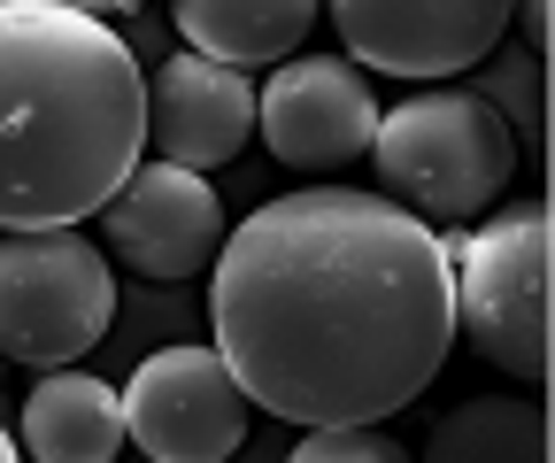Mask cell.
Masks as SVG:
<instances>
[{"label":"cell","instance_id":"6da1fadb","mask_svg":"<svg viewBox=\"0 0 555 463\" xmlns=\"http://www.w3.org/2000/svg\"><path fill=\"white\" fill-rule=\"evenodd\" d=\"M208 333L247 410L378 425L455 348L448 240L386 193L301 185L240 217L208 262Z\"/></svg>","mask_w":555,"mask_h":463},{"label":"cell","instance_id":"7a4b0ae2","mask_svg":"<svg viewBox=\"0 0 555 463\" xmlns=\"http://www.w3.org/2000/svg\"><path fill=\"white\" fill-rule=\"evenodd\" d=\"M147 163V78L93 9L0 0V232H78Z\"/></svg>","mask_w":555,"mask_h":463},{"label":"cell","instance_id":"3957f363","mask_svg":"<svg viewBox=\"0 0 555 463\" xmlns=\"http://www.w3.org/2000/svg\"><path fill=\"white\" fill-rule=\"evenodd\" d=\"M371 170L393 209L416 217H478L517 170V140L478 93H409L378 116Z\"/></svg>","mask_w":555,"mask_h":463},{"label":"cell","instance_id":"277c9868","mask_svg":"<svg viewBox=\"0 0 555 463\" xmlns=\"http://www.w3.org/2000/svg\"><path fill=\"white\" fill-rule=\"evenodd\" d=\"M448 286H455V333L509 371V378H547V209H502L478 232L448 247Z\"/></svg>","mask_w":555,"mask_h":463},{"label":"cell","instance_id":"5b68a950","mask_svg":"<svg viewBox=\"0 0 555 463\" xmlns=\"http://www.w3.org/2000/svg\"><path fill=\"white\" fill-rule=\"evenodd\" d=\"M116 317L108 255L86 232H9L0 240V356L31 371H69L101 348Z\"/></svg>","mask_w":555,"mask_h":463},{"label":"cell","instance_id":"8992f818","mask_svg":"<svg viewBox=\"0 0 555 463\" xmlns=\"http://www.w3.org/2000/svg\"><path fill=\"white\" fill-rule=\"evenodd\" d=\"M247 394L217 348H163L124 386V440L147 463H224L247 440Z\"/></svg>","mask_w":555,"mask_h":463},{"label":"cell","instance_id":"52a82bcc","mask_svg":"<svg viewBox=\"0 0 555 463\" xmlns=\"http://www.w3.org/2000/svg\"><path fill=\"white\" fill-rule=\"evenodd\" d=\"M255 124L286 170L324 178V170H347V163L371 155L378 93L339 54H301V62H278L270 86H255Z\"/></svg>","mask_w":555,"mask_h":463},{"label":"cell","instance_id":"ba28073f","mask_svg":"<svg viewBox=\"0 0 555 463\" xmlns=\"http://www.w3.org/2000/svg\"><path fill=\"white\" fill-rule=\"evenodd\" d=\"M101 240L124 271L155 279V286H178V279H201L224 247V202L217 185L193 178V170H170V163H139L116 202L101 209Z\"/></svg>","mask_w":555,"mask_h":463},{"label":"cell","instance_id":"9c48e42d","mask_svg":"<svg viewBox=\"0 0 555 463\" xmlns=\"http://www.w3.org/2000/svg\"><path fill=\"white\" fill-rule=\"evenodd\" d=\"M332 31L347 54L393 78H455L509 31L502 0H339Z\"/></svg>","mask_w":555,"mask_h":463},{"label":"cell","instance_id":"30bf717a","mask_svg":"<svg viewBox=\"0 0 555 463\" xmlns=\"http://www.w3.org/2000/svg\"><path fill=\"white\" fill-rule=\"evenodd\" d=\"M255 131V86L240 70H217L201 54H170L147 78V147L170 170H224Z\"/></svg>","mask_w":555,"mask_h":463},{"label":"cell","instance_id":"8fae6325","mask_svg":"<svg viewBox=\"0 0 555 463\" xmlns=\"http://www.w3.org/2000/svg\"><path fill=\"white\" fill-rule=\"evenodd\" d=\"M16 448L31 463H116L124 394L93 371H47L16 410Z\"/></svg>","mask_w":555,"mask_h":463},{"label":"cell","instance_id":"7c38bea8","mask_svg":"<svg viewBox=\"0 0 555 463\" xmlns=\"http://www.w3.org/2000/svg\"><path fill=\"white\" fill-rule=\"evenodd\" d=\"M178 31L217 70H255V62H286L317 31V9L309 0H255V9L247 0H185Z\"/></svg>","mask_w":555,"mask_h":463},{"label":"cell","instance_id":"4fadbf2b","mask_svg":"<svg viewBox=\"0 0 555 463\" xmlns=\"http://www.w3.org/2000/svg\"><path fill=\"white\" fill-rule=\"evenodd\" d=\"M416 463H547V417L532 394H470L425 433Z\"/></svg>","mask_w":555,"mask_h":463},{"label":"cell","instance_id":"5bb4252c","mask_svg":"<svg viewBox=\"0 0 555 463\" xmlns=\"http://www.w3.org/2000/svg\"><path fill=\"white\" fill-rule=\"evenodd\" d=\"M470 93L502 116L509 140H532V155H540V131H547V124H540V62H532V54H502Z\"/></svg>","mask_w":555,"mask_h":463},{"label":"cell","instance_id":"9a60e30c","mask_svg":"<svg viewBox=\"0 0 555 463\" xmlns=\"http://www.w3.org/2000/svg\"><path fill=\"white\" fill-rule=\"evenodd\" d=\"M286 463H409V448L386 425H317Z\"/></svg>","mask_w":555,"mask_h":463},{"label":"cell","instance_id":"2e32d148","mask_svg":"<svg viewBox=\"0 0 555 463\" xmlns=\"http://www.w3.org/2000/svg\"><path fill=\"white\" fill-rule=\"evenodd\" d=\"M0 463H24V448H16V433L0 425Z\"/></svg>","mask_w":555,"mask_h":463}]
</instances>
